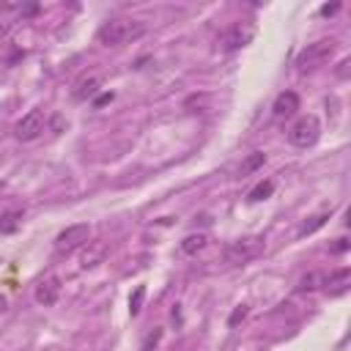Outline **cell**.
Returning <instances> with one entry per match:
<instances>
[{
  "label": "cell",
  "mask_w": 351,
  "mask_h": 351,
  "mask_svg": "<svg viewBox=\"0 0 351 351\" xmlns=\"http://www.w3.org/2000/svg\"><path fill=\"white\" fill-rule=\"evenodd\" d=\"M143 33H145V22L132 19V16H115V19H107L96 30V41L104 47H123V44L137 41Z\"/></svg>",
  "instance_id": "1"
},
{
  "label": "cell",
  "mask_w": 351,
  "mask_h": 351,
  "mask_svg": "<svg viewBox=\"0 0 351 351\" xmlns=\"http://www.w3.org/2000/svg\"><path fill=\"white\" fill-rule=\"evenodd\" d=\"M335 49H337V41H335V38H321V41H315V44H307V47L296 55V69H299L302 74L315 71V69H321V66L335 55Z\"/></svg>",
  "instance_id": "2"
},
{
  "label": "cell",
  "mask_w": 351,
  "mask_h": 351,
  "mask_svg": "<svg viewBox=\"0 0 351 351\" xmlns=\"http://www.w3.org/2000/svg\"><path fill=\"white\" fill-rule=\"evenodd\" d=\"M263 250H266L263 236H241V239H236L225 247V263H230V266L247 263V261L258 258Z\"/></svg>",
  "instance_id": "3"
},
{
  "label": "cell",
  "mask_w": 351,
  "mask_h": 351,
  "mask_svg": "<svg viewBox=\"0 0 351 351\" xmlns=\"http://www.w3.org/2000/svg\"><path fill=\"white\" fill-rule=\"evenodd\" d=\"M318 137H321V123L315 115H299L288 129V140L296 148H310L318 143Z\"/></svg>",
  "instance_id": "4"
},
{
  "label": "cell",
  "mask_w": 351,
  "mask_h": 351,
  "mask_svg": "<svg viewBox=\"0 0 351 351\" xmlns=\"http://www.w3.org/2000/svg\"><path fill=\"white\" fill-rule=\"evenodd\" d=\"M88 239H90V228H88L85 222L69 225V228H63V230L55 236V252H58V255H69V252L80 250Z\"/></svg>",
  "instance_id": "5"
},
{
  "label": "cell",
  "mask_w": 351,
  "mask_h": 351,
  "mask_svg": "<svg viewBox=\"0 0 351 351\" xmlns=\"http://www.w3.org/2000/svg\"><path fill=\"white\" fill-rule=\"evenodd\" d=\"M44 129H47V115H44V110H30V112H25V115L16 121L14 137L22 140V143H30V140H36Z\"/></svg>",
  "instance_id": "6"
},
{
  "label": "cell",
  "mask_w": 351,
  "mask_h": 351,
  "mask_svg": "<svg viewBox=\"0 0 351 351\" xmlns=\"http://www.w3.org/2000/svg\"><path fill=\"white\" fill-rule=\"evenodd\" d=\"M252 36H255V25L252 22H233L225 33H222V38H219V44H222V49H228V52H233V49H241V47H247L250 41H252Z\"/></svg>",
  "instance_id": "7"
},
{
  "label": "cell",
  "mask_w": 351,
  "mask_h": 351,
  "mask_svg": "<svg viewBox=\"0 0 351 351\" xmlns=\"http://www.w3.org/2000/svg\"><path fill=\"white\" fill-rule=\"evenodd\" d=\"M36 302L44 304V307H52L60 296V277L58 274H44L38 282H36V291H33Z\"/></svg>",
  "instance_id": "8"
},
{
  "label": "cell",
  "mask_w": 351,
  "mask_h": 351,
  "mask_svg": "<svg viewBox=\"0 0 351 351\" xmlns=\"http://www.w3.org/2000/svg\"><path fill=\"white\" fill-rule=\"evenodd\" d=\"M99 88H101V74L99 71H88L74 82L71 96H74V101H88V99H93L99 93Z\"/></svg>",
  "instance_id": "9"
},
{
  "label": "cell",
  "mask_w": 351,
  "mask_h": 351,
  "mask_svg": "<svg viewBox=\"0 0 351 351\" xmlns=\"http://www.w3.org/2000/svg\"><path fill=\"white\" fill-rule=\"evenodd\" d=\"M82 247H85V250H82V255H80L82 269H93V266H99V263L107 258V241H104V239L85 241Z\"/></svg>",
  "instance_id": "10"
},
{
  "label": "cell",
  "mask_w": 351,
  "mask_h": 351,
  "mask_svg": "<svg viewBox=\"0 0 351 351\" xmlns=\"http://www.w3.org/2000/svg\"><path fill=\"white\" fill-rule=\"evenodd\" d=\"M348 285H351V269H348V266L335 269V271L324 280V288H326L329 296H343V293L348 291Z\"/></svg>",
  "instance_id": "11"
},
{
  "label": "cell",
  "mask_w": 351,
  "mask_h": 351,
  "mask_svg": "<svg viewBox=\"0 0 351 351\" xmlns=\"http://www.w3.org/2000/svg\"><path fill=\"white\" fill-rule=\"evenodd\" d=\"M296 110H299V96H296L293 90L280 93V96L274 99V104H271L274 118H291V115H296Z\"/></svg>",
  "instance_id": "12"
},
{
  "label": "cell",
  "mask_w": 351,
  "mask_h": 351,
  "mask_svg": "<svg viewBox=\"0 0 351 351\" xmlns=\"http://www.w3.org/2000/svg\"><path fill=\"white\" fill-rule=\"evenodd\" d=\"M22 211L19 208H11V211H3L0 214V233H14L19 225H22Z\"/></svg>",
  "instance_id": "13"
},
{
  "label": "cell",
  "mask_w": 351,
  "mask_h": 351,
  "mask_svg": "<svg viewBox=\"0 0 351 351\" xmlns=\"http://www.w3.org/2000/svg\"><path fill=\"white\" fill-rule=\"evenodd\" d=\"M206 241H208V239H206L203 233H192V236H186V239L181 241V250H184L186 255H195V252H200V250L206 247Z\"/></svg>",
  "instance_id": "14"
},
{
  "label": "cell",
  "mask_w": 351,
  "mask_h": 351,
  "mask_svg": "<svg viewBox=\"0 0 351 351\" xmlns=\"http://www.w3.org/2000/svg\"><path fill=\"white\" fill-rule=\"evenodd\" d=\"M324 280H326V274H321V271H310V274H304V277L299 280V291H315V288H324Z\"/></svg>",
  "instance_id": "15"
},
{
  "label": "cell",
  "mask_w": 351,
  "mask_h": 351,
  "mask_svg": "<svg viewBox=\"0 0 351 351\" xmlns=\"http://www.w3.org/2000/svg\"><path fill=\"white\" fill-rule=\"evenodd\" d=\"M324 222H326V214L310 217V222H302V228H299V236H310V233H313V230H318Z\"/></svg>",
  "instance_id": "16"
},
{
  "label": "cell",
  "mask_w": 351,
  "mask_h": 351,
  "mask_svg": "<svg viewBox=\"0 0 351 351\" xmlns=\"http://www.w3.org/2000/svg\"><path fill=\"white\" fill-rule=\"evenodd\" d=\"M271 189H274V184H271V181H261V184L250 192V200H266V197L271 195Z\"/></svg>",
  "instance_id": "17"
},
{
  "label": "cell",
  "mask_w": 351,
  "mask_h": 351,
  "mask_svg": "<svg viewBox=\"0 0 351 351\" xmlns=\"http://www.w3.org/2000/svg\"><path fill=\"white\" fill-rule=\"evenodd\" d=\"M143 296H145V285H137L134 293H132V299H129V313H132V315L140 313V307H143Z\"/></svg>",
  "instance_id": "18"
},
{
  "label": "cell",
  "mask_w": 351,
  "mask_h": 351,
  "mask_svg": "<svg viewBox=\"0 0 351 351\" xmlns=\"http://www.w3.org/2000/svg\"><path fill=\"white\" fill-rule=\"evenodd\" d=\"M263 159H266L263 154H252V156H250V159L244 162V167H241V173H250V170H255L258 165H263Z\"/></svg>",
  "instance_id": "19"
},
{
  "label": "cell",
  "mask_w": 351,
  "mask_h": 351,
  "mask_svg": "<svg viewBox=\"0 0 351 351\" xmlns=\"http://www.w3.org/2000/svg\"><path fill=\"white\" fill-rule=\"evenodd\" d=\"M159 337H162V329H154V332L145 337V343H143V348H140V351H151V348L159 343Z\"/></svg>",
  "instance_id": "20"
},
{
  "label": "cell",
  "mask_w": 351,
  "mask_h": 351,
  "mask_svg": "<svg viewBox=\"0 0 351 351\" xmlns=\"http://www.w3.org/2000/svg\"><path fill=\"white\" fill-rule=\"evenodd\" d=\"M14 30V19H8V16H0V41L3 38H8V33Z\"/></svg>",
  "instance_id": "21"
},
{
  "label": "cell",
  "mask_w": 351,
  "mask_h": 351,
  "mask_svg": "<svg viewBox=\"0 0 351 351\" xmlns=\"http://www.w3.org/2000/svg\"><path fill=\"white\" fill-rule=\"evenodd\" d=\"M244 315H247V307H244V304H239V307L233 310V315H230V321H228V324H230V326H236V324H239Z\"/></svg>",
  "instance_id": "22"
},
{
  "label": "cell",
  "mask_w": 351,
  "mask_h": 351,
  "mask_svg": "<svg viewBox=\"0 0 351 351\" xmlns=\"http://www.w3.org/2000/svg\"><path fill=\"white\" fill-rule=\"evenodd\" d=\"M335 252H343V250H348V239H337V244L332 247Z\"/></svg>",
  "instance_id": "23"
},
{
  "label": "cell",
  "mask_w": 351,
  "mask_h": 351,
  "mask_svg": "<svg viewBox=\"0 0 351 351\" xmlns=\"http://www.w3.org/2000/svg\"><path fill=\"white\" fill-rule=\"evenodd\" d=\"M337 8H340V5H337V3H332V5H324V8H321V14H324V16H329V14H335Z\"/></svg>",
  "instance_id": "24"
},
{
  "label": "cell",
  "mask_w": 351,
  "mask_h": 351,
  "mask_svg": "<svg viewBox=\"0 0 351 351\" xmlns=\"http://www.w3.org/2000/svg\"><path fill=\"white\" fill-rule=\"evenodd\" d=\"M346 74H348V60H343L340 69H337V77H346Z\"/></svg>",
  "instance_id": "25"
},
{
  "label": "cell",
  "mask_w": 351,
  "mask_h": 351,
  "mask_svg": "<svg viewBox=\"0 0 351 351\" xmlns=\"http://www.w3.org/2000/svg\"><path fill=\"white\" fill-rule=\"evenodd\" d=\"M110 99H112V93H104V96L96 99V104H104V101H110Z\"/></svg>",
  "instance_id": "26"
}]
</instances>
